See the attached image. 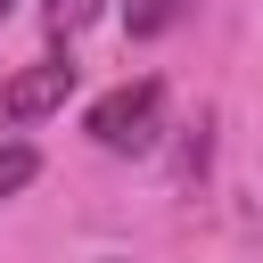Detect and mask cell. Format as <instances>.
Returning a JSON list of instances; mask_svg holds the SVG:
<instances>
[{
	"label": "cell",
	"instance_id": "cell-5",
	"mask_svg": "<svg viewBox=\"0 0 263 263\" xmlns=\"http://www.w3.org/2000/svg\"><path fill=\"white\" fill-rule=\"evenodd\" d=\"M33 173H41V156H33L25 140H0V197H16V189H33Z\"/></svg>",
	"mask_w": 263,
	"mask_h": 263
},
{
	"label": "cell",
	"instance_id": "cell-3",
	"mask_svg": "<svg viewBox=\"0 0 263 263\" xmlns=\"http://www.w3.org/2000/svg\"><path fill=\"white\" fill-rule=\"evenodd\" d=\"M189 16V0H123V33L132 41H156V33H173Z\"/></svg>",
	"mask_w": 263,
	"mask_h": 263
},
{
	"label": "cell",
	"instance_id": "cell-1",
	"mask_svg": "<svg viewBox=\"0 0 263 263\" xmlns=\"http://www.w3.org/2000/svg\"><path fill=\"white\" fill-rule=\"evenodd\" d=\"M90 140L107 148V156H140V148H156V123H164V82L156 74H140V82H115L107 99H90Z\"/></svg>",
	"mask_w": 263,
	"mask_h": 263
},
{
	"label": "cell",
	"instance_id": "cell-4",
	"mask_svg": "<svg viewBox=\"0 0 263 263\" xmlns=\"http://www.w3.org/2000/svg\"><path fill=\"white\" fill-rule=\"evenodd\" d=\"M99 8H107V0H49V8H41V25H49V41L66 49L82 25H99Z\"/></svg>",
	"mask_w": 263,
	"mask_h": 263
},
{
	"label": "cell",
	"instance_id": "cell-6",
	"mask_svg": "<svg viewBox=\"0 0 263 263\" xmlns=\"http://www.w3.org/2000/svg\"><path fill=\"white\" fill-rule=\"evenodd\" d=\"M8 16H16V0H0V25H8Z\"/></svg>",
	"mask_w": 263,
	"mask_h": 263
},
{
	"label": "cell",
	"instance_id": "cell-2",
	"mask_svg": "<svg viewBox=\"0 0 263 263\" xmlns=\"http://www.w3.org/2000/svg\"><path fill=\"white\" fill-rule=\"evenodd\" d=\"M74 82H82L74 49H49V58L16 66V74L0 82V132H25V123H49V115H58L66 99H74Z\"/></svg>",
	"mask_w": 263,
	"mask_h": 263
}]
</instances>
